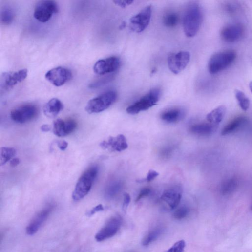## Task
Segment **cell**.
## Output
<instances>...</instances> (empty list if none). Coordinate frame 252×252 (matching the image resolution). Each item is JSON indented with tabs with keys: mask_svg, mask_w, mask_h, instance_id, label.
<instances>
[{
	"mask_svg": "<svg viewBox=\"0 0 252 252\" xmlns=\"http://www.w3.org/2000/svg\"><path fill=\"white\" fill-rule=\"evenodd\" d=\"M122 219L119 216L111 218L95 235V239L101 242L115 235L120 228Z\"/></svg>",
	"mask_w": 252,
	"mask_h": 252,
	"instance_id": "obj_13",
	"label": "cell"
},
{
	"mask_svg": "<svg viewBox=\"0 0 252 252\" xmlns=\"http://www.w3.org/2000/svg\"><path fill=\"white\" fill-rule=\"evenodd\" d=\"M249 86L250 90L251 93H252V81H251L250 83Z\"/></svg>",
	"mask_w": 252,
	"mask_h": 252,
	"instance_id": "obj_43",
	"label": "cell"
},
{
	"mask_svg": "<svg viewBox=\"0 0 252 252\" xmlns=\"http://www.w3.org/2000/svg\"><path fill=\"white\" fill-rule=\"evenodd\" d=\"M226 111L227 108L225 105H220L207 115V120L210 123L218 125L224 119Z\"/></svg>",
	"mask_w": 252,
	"mask_h": 252,
	"instance_id": "obj_23",
	"label": "cell"
},
{
	"mask_svg": "<svg viewBox=\"0 0 252 252\" xmlns=\"http://www.w3.org/2000/svg\"><path fill=\"white\" fill-rule=\"evenodd\" d=\"M251 210H252V202L251 205Z\"/></svg>",
	"mask_w": 252,
	"mask_h": 252,
	"instance_id": "obj_44",
	"label": "cell"
},
{
	"mask_svg": "<svg viewBox=\"0 0 252 252\" xmlns=\"http://www.w3.org/2000/svg\"><path fill=\"white\" fill-rule=\"evenodd\" d=\"M160 89H153L147 94L129 106L127 108V112L129 114L134 115L147 110L156 104L160 99Z\"/></svg>",
	"mask_w": 252,
	"mask_h": 252,
	"instance_id": "obj_5",
	"label": "cell"
},
{
	"mask_svg": "<svg viewBox=\"0 0 252 252\" xmlns=\"http://www.w3.org/2000/svg\"><path fill=\"white\" fill-rule=\"evenodd\" d=\"M184 115V111L179 108H172L164 111L161 118L164 121L170 124L176 123L181 120Z\"/></svg>",
	"mask_w": 252,
	"mask_h": 252,
	"instance_id": "obj_21",
	"label": "cell"
},
{
	"mask_svg": "<svg viewBox=\"0 0 252 252\" xmlns=\"http://www.w3.org/2000/svg\"><path fill=\"white\" fill-rule=\"evenodd\" d=\"M14 18V14L13 10L9 7H5L1 11V23L8 25L10 24Z\"/></svg>",
	"mask_w": 252,
	"mask_h": 252,
	"instance_id": "obj_30",
	"label": "cell"
},
{
	"mask_svg": "<svg viewBox=\"0 0 252 252\" xmlns=\"http://www.w3.org/2000/svg\"><path fill=\"white\" fill-rule=\"evenodd\" d=\"M189 209L186 206H182L175 210L173 214V218L176 220H182L187 216Z\"/></svg>",
	"mask_w": 252,
	"mask_h": 252,
	"instance_id": "obj_31",
	"label": "cell"
},
{
	"mask_svg": "<svg viewBox=\"0 0 252 252\" xmlns=\"http://www.w3.org/2000/svg\"><path fill=\"white\" fill-rule=\"evenodd\" d=\"M203 20V13L201 6L194 3L189 5L184 13L183 26L185 35L189 38L198 33Z\"/></svg>",
	"mask_w": 252,
	"mask_h": 252,
	"instance_id": "obj_1",
	"label": "cell"
},
{
	"mask_svg": "<svg viewBox=\"0 0 252 252\" xmlns=\"http://www.w3.org/2000/svg\"><path fill=\"white\" fill-rule=\"evenodd\" d=\"M77 127V122L72 119L66 121L61 119H56L53 123V133L59 137L68 136L73 133Z\"/></svg>",
	"mask_w": 252,
	"mask_h": 252,
	"instance_id": "obj_15",
	"label": "cell"
},
{
	"mask_svg": "<svg viewBox=\"0 0 252 252\" xmlns=\"http://www.w3.org/2000/svg\"><path fill=\"white\" fill-rule=\"evenodd\" d=\"M58 11V7L55 1H42L37 4L34 10V16L39 22L45 23Z\"/></svg>",
	"mask_w": 252,
	"mask_h": 252,
	"instance_id": "obj_8",
	"label": "cell"
},
{
	"mask_svg": "<svg viewBox=\"0 0 252 252\" xmlns=\"http://www.w3.org/2000/svg\"><path fill=\"white\" fill-rule=\"evenodd\" d=\"M151 193V190L148 188H145L142 189L140 191L136 202H138L140 201L144 197L148 196Z\"/></svg>",
	"mask_w": 252,
	"mask_h": 252,
	"instance_id": "obj_33",
	"label": "cell"
},
{
	"mask_svg": "<svg viewBox=\"0 0 252 252\" xmlns=\"http://www.w3.org/2000/svg\"><path fill=\"white\" fill-rule=\"evenodd\" d=\"M28 71L22 69L17 72L4 73L0 80L1 93L12 89L18 84L23 82L27 77Z\"/></svg>",
	"mask_w": 252,
	"mask_h": 252,
	"instance_id": "obj_7",
	"label": "cell"
},
{
	"mask_svg": "<svg viewBox=\"0 0 252 252\" xmlns=\"http://www.w3.org/2000/svg\"><path fill=\"white\" fill-rule=\"evenodd\" d=\"M182 198V191L179 187H174L165 191L161 199L170 210L175 209L179 204Z\"/></svg>",
	"mask_w": 252,
	"mask_h": 252,
	"instance_id": "obj_18",
	"label": "cell"
},
{
	"mask_svg": "<svg viewBox=\"0 0 252 252\" xmlns=\"http://www.w3.org/2000/svg\"><path fill=\"white\" fill-rule=\"evenodd\" d=\"M158 175L159 173H158L156 171L152 169L150 170L148 172L147 177L143 181L148 182H151L152 181L154 180Z\"/></svg>",
	"mask_w": 252,
	"mask_h": 252,
	"instance_id": "obj_35",
	"label": "cell"
},
{
	"mask_svg": "<svg viewBox=\"0 0 252 252\" xmlns=\"http://www.w3.org/2000/svg\"><path fill=\"white\" fill-rule=\"evenodd\" d=\"M63 108L62 102L57 98L49 100L44 106V114L50 118L56 117Z\"/></svg>",
	"mask_w": 252,
	"mask_h": 252,
	"instance_id": "obj_20",
	"label": "cell"
},
{
	"mask_svg": "<svg viewBox=\"0 0 252 252\" xmlns=\"http://www.w3.org/2000/svg\"><path fill=\"white\" fill-rule=\"evenodd\" d=\"M104 210V208L102 205L100 204L95 208H94L91 210L87 213V215L89 217L93 215L96 212L102 211Z\"/></svg>",
	"mask_w": 252,
	"mask_h": 252,
	"instance_id": "obj_37",
	"label": "cell"
},
{
	"mask_svg": "<svg viewBox=\"0 0 252 252\" xmlns=\"http://www.w3.org/2000/svg\"><path fill=\"white\" fill-rule=\"evenodd\" d=\"M244 33L243 26L239 23H234L224 27L221 32V36L227 42H235L242 38Z\"/></svg>",
	"mask_w": 252,
	"mask_h": 252,
	"instance_id": "obj_16",
	"label": "cell"
},
{
	"mask_svg": "<svg viewBox=\"0 0 252 252\" xmlns=\"http://www.w3.org/2000/svg\"><path fill=\"white\" fill-rule=\"evenodd\" d=\"M57 145L61 150L64 151L67 148L68 143L65 141H60L57 142Z\"/></svg>",
	"mask_w": 252,
	"mask_h": 252,
	"instance_id": "obj_40",
	"label": "cell"
},
{
	"mask_svg": "<svg viewBox=\"0 0 252 252\" xmlns=\"http://www.w3.org/2000/svg\"><path fill=\"white\" fill-rule=\"evenodd\" d=\"M120 61L116 57H110L98 61L94 66V72L99 75L114 73L120 68Z\"/></svg>",
	"mask_w": 252,
	"mask_h": 252,
	"instance_id": "obj_12",
	"label": "cell"
},
{
	"mask_svg": "<svg viewBox=\"0 0 252 252\" xmlns=\"http://www.w3.org/2000/svg\"><path fill=\"white\" fill-rule=\"evenodd\" d=\"M236 52L228 50L216 53L210 58L208 63V70L211 75H215L230 66L236 58Z\"/></svg>",
	"mask_w": 252,
	"mask_h": 252,
	"instance_id": "obj_3",
	"label": "cell"
},
{
	"mask_svg": "<svg viewBox=\"0 0 252 252\" xmlns=\"http://www.w3.org/2000/svg\"><path fill=\"white\" fill-rule=\"evenodd\" d=\"M186 246L184 240H180L176 242L171 248L165 252H184Z\"/></svg>",
	"mask_w": 252,
	"mask_h": 252,
	"instance_id": "obj_32",
	"label": "cell"
},
{
	"mask_svg": "<svg viewBox=\"0 0 252 252\" xmlns=\"http://www.w3.org/2000/svg\"><path fill=\"white\" fill-rule=\"evenodd\" d=\"M98 173V168L97 166H92L84 172L75 186L72 195L74 201H80L88 194Z\"/></svg>",
	"mask_w": 252,
	"mask_h": 252,
	"instance_id": "obj_2",
	"label": "cell"
},
{
	"mask_svg": "<svg viewBox=\"0 0 252 252\" xmlns=\"http://www.w3.org/2000/svg\"><path fill=\"white\" fill-rule=\"evenodd\" d=\"M113 2L115 5L121 8H125L129 5L132 4L133 1H114Z\"/></svg>",
	"mask_w": 252,
	"mask_h": 252,
	"instance_id": "obj_38",
	"label": "cell"
},
{
	"mask_svg": "<svg viewBox=\"0 0 252 252\" xmlns=\"http://www.w3.org/2000/svg\"><path fill=\"white\" fill-rule=\"evenodd\" d=\"M131 202V197L128 193H125L124 195V200L123 203V210L126 211L127 210L130 203Z\"/></svg>",
	"mask_w": 252,
	"mask_h": 252,
	"instance_id": "obj_36",
	"label": "cell"
},
{
	"mask_svg": "<svg viewBox=\"0 0 252 252\" xmlns=\"http://www.w3.org/2000/svg\"><path fill=\"white\" fill-rule=\"evenodd\" d=\"M163 229L157 227L150 231L144 238L143 245L145 246L149 245L150 243L156 240L163 233Z\"/></svg>",
	"mask_w": 252,
	"mask_h": 252,
	"instance_id": "obj_27",
	"label": "cell"
},
{
	"mask_svg": "<svg viewBox=\"0 0 252 252\" xmlns=\"http://www.w3.org/2000/svg\"><path fill=\"white\" fill-rule=\"evenodd\" d=\"M173 147H167L162 149L161 151V155L163 158H168L170 156L173 152Z\"/></svg>",
	"mask_w": 252,
	"mask_h": 252,
	"instance_id": "obj_34",
	"label": "cell"
},
{
	"mask_svg": "<svg viewBox=\"0 0 252 252\" xmlns=\"http://www.w3.org/2000/svg\"><path fill=\"white\" fill-rule=\"evenodd\" d=\"M217 125L210 123H201L191 126L190 132L197 136H207L212 134L217 129Z\"/></svg>",
	"mask_w": 252,
	"mask_h": 252,
	"instance_id": "obj_19",
	"label": "cell"
},
{
	"mask_svg": "<svg viewBox=\"0 0 252 252\" xmlns=\"http://www.w3.org/2000/svg\"><path fill=\"white\" fill-rule=\"evenodd\" d=\"M38 114L39 109L35 105L26 104L12 111L11 118L14 122L22 124L34 119Z\"/></svg>",
	"mask_w": 252,
	"mask_h": 252,
	"instance_id": "obj_6",
	"label": "cell"
},
{
	"mask_svg": "<svg viewBox=\"0 0 252 252\" xmlns=\"http://www.w3.org/2000/svg\"><path fill=\"white\" fill-rule=\"evenodd\" d=\"M163 23L168 28L176 27L179 21V16L174 12H169L163 17Z\"/></svg>",
	"mask_w": 252,
	"mask_h": 252,
	"instance_id": "obj_28",
	"label": "cell"
},
{
	"mask_svg": "<svg viewBox=\"0 0 252 252\" xmlns=\"http://www.w3.org/2000/svg\"><path fill=\"white\" fill-rule=\"evenodd\" d=\"M238 185L237 179L235 178H230L225 180L220 187V192L224 196L232 194L236 190Z\"/></svg>",
	"mask_w": 252,
	"mask_h": 252,
	"instance_id": "obj_24",
	"label": "cell"
},
{
	"mask_svg": "<svg viewBox=\"0 0 252 252\" xmlns=\"http://www.w3.org/2000/svg\"><path fill=\"white\" fill-rule=\"evenodd\" d=\"M247 122V119L244 116H239L228 124L222 131L221 135L226 136L232 134L240 129Z\"/></svg>",
	"mask_w": 252,
	"mask_h": 252,
	"instance_id": "obj_22",
	"label": "cell"
},
{
	"mask_svg": "<svg viewBox=\"0 0 252 252\" xmlns=\"http://www.w3.org/2000/svg\"><path fill=\"white\" fill-rule=\"evenodd\" d=\"M190 53L187 51L171 54L168 59L169 69L173 74H178L186 68L190 61Z\"/></svg>",
	"mask_w": 252,
	"mask_h": 252,
	"instance_id": "obj_10",
	"label": "cell"
},
{
	"mask_svg": "<svg viewBox=\"0 0 252 252\" xmlns=\"http://www.w3.org/2000/svg\"><path fill=\"white\" fill-rule=\"evenodd\" d=\"M100 147L104 149L121 152L127 149L128 145L125 137L123 135H119L116 137H109L107 141H103L100 144Z\"/></svg>",
	"mask_w": 252,
	"mask_h": 252,
	"instance_id": "obj_17",
	"label": "cell"
},
{
	"mask_svg": "<svg viewBox=\"0 0 252 252\" xmlns=\"http://www.w3.org/2000/svg\"><path fill=\"white\" fill-rule=\"evenodd\" d=\"M234 95L241 108L244 111L247 110L250 105L249 98L242 91L238 89L235 90Z\"/></svg>",
	"mask_w": 252,
	"mask_h": 252,
	"instance_id": "obj_29",
	"label": "cell"
},
{
	"mask_svg": "<svg viewBox=\"0 0 252 252\" xmlns=\"http://www.w3.org/2000/svg\"><path fill=\"white\" fill-rule=\"evenodd\" d=\"M72 76V73L69 69L58 67L47 72L45 78L54 86L59 87L69 82Z\"/></svg>",
	"mask_w": 252,
	"mask_h": 252,
	"instance_id": "obj_11",
	"label": "cell"
},
{
	"mask_svg": "<svg viewBox=\"0 0 252 252\" xmlns=\"http://www.w3.org/2000/svg\"><path fill=\"white\" fill-rule=\"evenodd\" d=\"M16 154V150L12 147H4L0 150V165L6 164L10 160H12Z\"/></svg>",
	"mask_w": 252,
	"mask_h": 252,
	"instance_id": "obj_26",
	"label": "cell"
},
{
	"mask_svg": "<svg viewBox=\"0 0 252 252\" xmlns=\"http://www.w3.org/2000/svg\"><path fill=\"white\" fill-rule=\"evenodd\" d=\"M20 163V161L19 158H13L11 161L10 166L11 167L15 168L19 165Z\"/></svg>",
	"mask_w": 252,
	"mask_h": 252,
	"instance_id": "obj_41",
	"label": "cell"
},
{
	"mask_svg": "<svg viewBox=\"0 0 252 252\" xmlns=\"http://www.w3.org/2000/svg\"><path fill=\"white\" fill-rule=\"evenodd\" d=\"M54 209L50 205L39 212L32 220L26 228V232L29 235L36 233L49 217Z\"/></svg>",
	"mask_w": 252,
	"mask_h": 252,
	"instance_id": "obj_14",
	"label": "cell"
},
{
	"mask_svg": "<svg viewBox=\"0 0 252 252\" xmlns=\"http://www.w3.org/2000/svg\"><path fill=\"white\" fill-rule=\"evenodd\" d=\"M41 130L43 132H48L50 130V126L48 125H42L41 127Z\"/></svg>",
	"mask_w": 252,
	"mask_h": 252,
	"instance_id": "obj_42",
	"label": "cell"
},
{
	"mask_svg": "<svg viewBox=\"0 0 252 252\" xmlns=\"http://www.w3.org/2000/svg\"><path fill=\"white\" fill-rule=\"evenodd\" d=\"M122 183L120 181H115L110 183L106 187L105 195L107 199L115 197L121 190Z\"/></svg>",
	"mask_w": 252,
	"mask_h": 252,
	"instance_id": "obj_25",
	"label": "cell"
},
{
	"mask_svg": "<svg viewBox=\"0 0 252 252\" xmlns=\"http://www.w3.org/2000/svg\"><path fill=\"white\" fill-rule=\"evenodd\" d=\"M112 79V77L106 78L105 79H103L102 80H100L97 83H94L92 84L90 86L91 88H96L98 87V86L102 85V84L106 83L107 82H109Z\"/></svg>",
	"mask_w": 252,
	"mask_h": 252,
	"instance_id": "obj_39",
	"label": "cell"
},
{
	"mask_svg": "<svg viewBox=\"0 0 252 252\" xmlns=\"http://www.w3.org/2000/svg\"><path fill=\"white\" fill-rule=\"evenodd\" d=\"M152 15V8L148 6L144 8L130 20V28L133 31L140 33L149 26Z\"/></svg>",
	"mask_w": 252,
	"mask_h": 252,
	"instance_id": "obj_9",
	"label": "cell"
},
{
	"mask_svg": "<svg viewBox=\"0 0 252 252\" xmlns=\"http://www.w3.org/2000/svg\"><path fill=\"white\" fill-rule=\"evenodd\" d=\"M117 93L114 91H109L90 100L85 107L89 114L98 113L109 108L116 101Z\"/></svg>",
	"mask_w": 252,
	"mask_h": 252,
	"instance_id": "obj_4",
	"label": "cell"
}]
</instances>
